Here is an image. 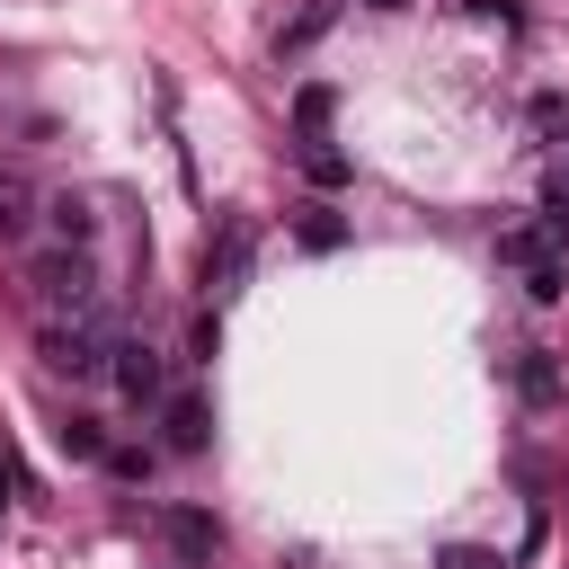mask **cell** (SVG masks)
I'll list each match as a JSON object with an SVG mask.
<instances>
[{"label": "cell", "instance_id": "obj_1", "mask_svg": "<svg viewBox=\"0 0 569 569\" xmlns=\"http://www.w3.org/2000/svg\"><path fill=\"white\" fill-rule=\"evenodd\" d=\"M27 284H36V302H44V320H89L98 311V267H89V249H36L27 258Z\"/></svg>", "mask_w": 569, "mask_h": 569}, {"label": "cell", "instance_id": "obj_2", "mask_svg": "<svg viewBox=\"0 0 569 569\" xmlns=\"http://www.w3.org/2000/svg\"><path fill=\"white\" fill-rule=\"evenodd\" d=\"M116 320L107 311H89V320H44V338H36V356H44V373H107V356H116Z\"/></svg>", "mask_w": 569, "mask_h": 569}, {"label": "cell", "instance_id": "obj_3", "mask_svg": "<svg viewBox=\"0 0 569 569\" xmlns=\"http://www.w3.org/2000/svg\"><path fill=\"white\" fill-rule=\"evenodd\" d=\"M249 258H258V231H249V222H222V231L204 240V293H213V302L240 293V284H249Z\"/></svg>", "mask_w": 569, "mask_h": 569}, {"label": "cell", "instance_id": "obj_4", "mask_svg": "<svg viewBox=\"0 0 569 569\" xmlns=\"http://www.w3.org/2000/svg\"><path fill=\"white\" fill-rule=\"evenodd\" d=\"M107 373H116L124 400H169V365H160V347H142V338H116Z\"/></svg>", "mask_w": 569, "mask_h": 569}, {"label": "cell", "instance_id": "obj_5", "mask_svg": "<svg viewBox=\"0 0 569 569\" xmlns=\"http://www.w3.org/2000/svg\"><path fill=\"white\" fill-rule=\"evenodd\" d=\"M160 445L169 453H204L213 445V400L204 391H169L160 400Z\"/></svg>", "mask_w": 569, "mask_h": 569}, {"label": "cell", "instance_id": "obj_6", "mask_svg": "<svg viewBox=\"0 0 569 569\" xmlns=\"http://www.w3.org/2000/svg\"><path fill=\"white\" fill-rule=\"evenodd\" d=\"M160 542H169L187 569H204V560L222 551V516H204V507H160Z\"/></svg>", "mask_w": 569, "mask_h": 569}, {"label": "cell", "instance_id": "obj_7", "mask_svg": "<svg viewBox=\"0 0 569 569\" xmlns=\"http://www.w3.org/2000/svg\"><path fill=\"white\" fill-rule=\"evenodd\" d=\"M36 204H44L36 178H27V169H0V240H27V231H36Z\"/></svg>", "mask_w": 569, "mask_h": 569}, {"label": "cell", "instance_id": "obj_8", "mask_svg": "<svg viewBox=\"0 0 569 569\" xmlns=\"http://www.w3.org/2000/svg\"><path fill=\"white\" fill-rule=\"evenodd\" d=\"M560 240H569V231H551V222L533 213V222L498 231V258H516V267H542V258H560Z\"/></svg>", "mask_w": 569, "mask_h": 569}, {"label": "cell", "instance_id": "obj_9", "mask_svg": "<svg viewBox=\"0 0 569 569\" xmlns=\"http://www.w3.org/2000/svg\"><path fill=\"white\" fill-rule=\"evenodd\" d=\"M516 400H525V409H551V400H560V365H551L542 347L516 356Z\"/></svg>", "mask_w": 569, "mask_h": 569}, {"label": "cell", "instance_id": "obj_10", "mask_svg": "<svg viewBox=\"0 0 569 569\" xmlns=\"http://www.w3.org/2000/svg\"><path fill=\"white\" fill-rule=\"evenodd\" d=\"M329 116H338V98H329L320 80H302V89H293V133H302V142H329Z\"/></svg>", "mask_w": 569, "mask_h": 569}, {"label": "cell", "instance_id": "obj_11", "mask_svg": "<svg viewBox=\"0 0 569 569\" xmlns=\"http://www.w3.org/2000/svg\"><path fill=\"white\" fill-rule=\"evenodd\" d=\"M329 18H338V0H311V9H302V18L276 36V53H302V44H320V36H329Z\"/></svg>", "mask_w": 569, "mask_h": 569}, {"label": "cell", "instance_id": "obj_12", "mask_svg": "<svg viewBox=\"0 0 569 569\" xmlns=\"http://www.w3.org/2000/svg\"><path fill=\"white\" fill-rule=\"evenodd\" d=\"M53 436H62V453H71V462H107V427H98V418H62Z\"/></svg>", "mask_w": 569, "mask_h": 569}, {"label": "cell", "instance_id": "obj_13", "mask_svg": "<svg viewBox=\"0 0 569 569\" xmlns=\"http://www.w3.org/2000/svg\"><path fill=\"white\" fill-rule=\"evenodd\" d=\"M525 124H533V142H569V98H560V89H542V98L525 107Z\"/></svg>", "mask_w": 569, "mask_h": 569}, {"label": "cell", "instance_id": "obj_14", "mask_svg": "<svg viewBox=\"0 0 569 569\" xmlns=\"http://www.w3.org/2000/svg\"><path fill=\"white\" fill-rule=\"evenodd\" d=\"M302 178H311V187H347L356 169H347V151H329V142H302Z\"/></svg>", "mask_w": 569, "mask_h": 569}, {"label": "cell", "instance_id": "obj_15", "mask_svg": "<svg viewBox=\"0 0 569 569\" xmlns=\"http://www.w3.org/2000/svg\"><path fill=\"white\" fill-rule=\"evenodd\" d=\"M338 240H347V222L329 204H302V249H338Z\"/></svg>", "mask_w": 569, "mask_h": 569}, {"label": "cell", "instance_id": "obj_16", "mask_svg": "<svg viewBox=\"0 0 569 569\" xmlns=\"http://www.w3.org/2000/svg\"><path fill=\"white\" fill-rule=\"evenodd\" d=\"M213 347H222V320L196 311V320H187V365H213Z\"/></svg>", "mask_w": 569, "mask_h": 569}, {"label": "cell", "instance_id": "obj_17", "mask_svg": "<svg viewBox=\"0 0 569 569\" xmlns=\"http://www.w3.org/2000/svg\"><path fill=\"white\" fill-rule=\"evenodd\" d=\"M525 293H533V302H560V258H542V267H525Z\"/></svg>", "mask_w": 569, "mask_h": 569}, {"label": "cell", "instance_id": "obj_18", "mask_svg": "<svg viewBox=\"0 0 569 569\" xmlns=\"http://www.w3.org/2000/svg\"><path fill=\"white\" fill-rule=\"evenodd\" d=\"M107 471H116V480H142L151 453H142V445H107Z\"/></svg>", "mask_w": 569, "mask_h": 569}, {"label": "cell", "instance_id": "obj_19", "mask_svg": "<svg viewBox=\"0 0 569 569\" xmlns=\"http://www.w3.org/2000/svg\"><path fill=\"white\" fill-rule=\"evenodd\" d=\"M436 569H498V560H489L480 542H445V551H436Z\"/></svg>", "mask_w": 569, "mask_h": 569}, {"label": "cell", "instance_id": "obj_20", "mask_svg": "<svg viewBox=\"0 0 569 569\" xmlns=\"http://www.w3.org/2000/svg\"><path fill=\"white\" fill-rule=\"evenodd\" d=\"M9 498H18V471H9V462H0V507H9Z\"/></svg>", "mask_w": 569, "mask_h": 569}, {"label": "cell", "instance_id": "obj_21", "mask_svg": "<svg viewBox=\"0 0 569 569\" xmlns=\"http://www.w3.org/2000/svg\"><path fill=\"white\" fill-rule=\"evenodd\" d=\"M365 9H409V0H365Z\"/></svg>", "mask_w": 569, "mask_h": 569}]
</instances>
